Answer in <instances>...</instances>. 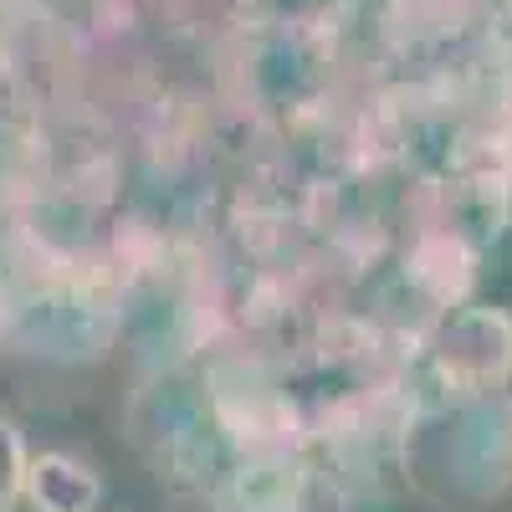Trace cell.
I'll list each match as a JSON object with an SVG mask.
<instances>
[{
	"mask_svg": "<svg viewBox=\"0 0 512 512\" xmlns=\"http://www.w3.org/2000/svg\"><path fill=\"white\" fill-rule=\"evenodd\" d=\"M26 436L21 425L0 415V512H16L21 507V492H26Z\"/></svg>",
	"mask_w": 512,
	"mask_h": 512,
	"instance_id": "3",
	"label": "cell"
},
{
	"mask_svg": "<svg viewBox=\"0 0 512 512\" xmlns=\"http://www.w3.org/2000/svg\"><path fill=\"white\" fill-rule=\"evenodd\" d=\"M21 502H31V512H98L103 482L93 466H82L67 451H41L26 461Z\"/></svg>",
	"mask_w": 512,
	"mask_h": 512,
	"instance_id": "2",
	"label": "cell"
},
{
	"mask_svg": "<svg viewBox=\"0 0 512 512\" xmlns=\"http://www.w3.org/2000/svg\"><path fill=\"white\" fill-rule=\"evenodd\" d=\"M436 374L461 395H487L512 379V318L502 308H472L436 338Z\"/></svg>",
	"mask_w": 512,
	"mask_h": 512,
	"instance_id": "1",
	"label": "cell"
}]
</instances>
